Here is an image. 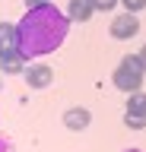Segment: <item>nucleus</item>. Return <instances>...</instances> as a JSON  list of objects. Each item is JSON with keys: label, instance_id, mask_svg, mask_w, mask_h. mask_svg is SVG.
I'll return each mask as SVG.
<instances>
[{"label": "nucleus", "instance_id": "1", "mask_svg": "<svg viewBox=\"0 0 146 152\" xmlns=\"http://www.w3.org/2000/svg\"><path fill=\"white\" fill-rule=\"evenodd\" d=\"M70 32V16L64 10H57L54 3H38L22 13V19L16 22V38H19V54L26 60H41V57L54 54Z\"/></svg>", "mask_w": 146, "mask_h": 152}, {"label": "nucleus", "instance_id": "2", "mask_svg": "<svg viewBox=\"0 0 146 152\" xmlns=\"http://www.w3.org/2000/svg\"><path fill=\"white\" fill-rule=\"evenodd\" d=\"M143 79H146V64L140 60V54H127L121 57V64L114 66V76H111V83L121 89V92H140L143 89Z\"/></svg>", "mask_w": 146, "mask_h": 152}, {"label": "nucleus", "instance_id": "3", "mask_svg": "<svg viewBox=\"0 0 146 152\" xmlns=\"http://www.w3.org/2000/svg\"><path fill=\"white\" fill-rule=\"evenodd\" d=\"M136 32H140V19H136V13H127V10L108 26V35L117 38V41H127V38H134Z\"/></svg>", "mask_w": 146, "mask_h": 152}, {"label": "nucleus", "instance_id": "4", "mask_svg": "<svg viewBox=\"0 0 146 152\" xmlns=\"http://www.w3.org/2000/svg\"><path fill=\"white\" fill-rule=\"evenodd\" d=\"M22 76H26V86H29V89H48V86L54 83V70H51L48 64H41V60H32Z\"/></svg>", "mask_w": 146, "mask_h": 152}, {"label": "nucleus", "instance_id": "5", "mask_svg": "<svg viewBox=\"0 0 146 152\" xmlns=\"http://www.w3.org/2000/svg\"><path fill=\"white\" fill-rule=\"evenodd\" d=\"M89 124H92L89 108H67V111H64V127H67V130L79 133V130H86Z\"/></svg>", "mask_w": 146, "mask_h": 152}, {"label": "nucleus", "instance_id": "6", "mask_svg": "<svg viewBox=\"0 0 146 152\" xmlns=\"http://www.w3.org/2000/svg\"><path fill=\"white\" fill-rule=\"evenodd\" d=\"M92 13H95V3H92V0H70V3H67L70 22H89Z\"/></svg>", "mask_w": 146, "mask_h": 152}, {"label": "nucleus", "instance_id": "7", "mask_svg": "<svg viewBox=\"0 0 146 152\" xmlns=\"http://www.w3.org/2000/svg\"><path fill=\"white\" fill-rule=\"evenodd\" d=\"M19 51V38H16V26L13 22H0V57Z\"/></svg>", "mask_w": 146, "mask_h": 152}, {"label": "nucleus", "instance_id": "8", "mask_svg": "<svg viewBox=\"0 0 146 152\" xmlns=\"http://www.w3.org/2000/svg\"><path fill=\"white\" fill-rule=\"evenodd\" d=\"M26 66H29V60L19 54V51H13V54H7V57H0V70L3 73H26Z\"/></svg>", "mask_w": 146, "mask_h": 152}, {"label": "nucleus", "instance_id": "9", "mask_svg": "<svg viewBox=\"0 0 146 152\" xmlns=\"http://www.w3.org/2000/svg\"><path fill=\"white\" fill-rule=\"evenodd\" d=\"M127 111H134V114H146V92H143V89L127 95Z\"/></svg>", "mask_w": 146, "mask_h": 152}, {"label": "nucleus", "instance_id": "10", "mask_svg": "<svg viewBox=\"0 0 146 152\" xmlns=\"http://www.w3.org/2000/svg\"><path fill=\"white\" fill-rule=\"evenodd\" d=\"M124 127H130V130H143V127H146V114L124 111Z\"/></svg>", "mask_w": 146, "mask_h": 152}, {"label": "nucleus", "instance_id": "11", "mask_svg": "<svg viewBox=\"0 0 146 152\" xmlns=\"http://www.w3.org/2000/svg\"><path fill=\"white\" fill-rule=\"evenodd\" d=\"M124 3L127 13H140V10H146V0H121Z\"/></svg>", "mask_w": 146, "mask_h": 152}, {"label": "nucleus", "instance_id": "12", "mask_svg": "<svg viewBox=\"0 0 146 152\" xmlns=\"http://www.w3.org/2000/svg\"><path fill=\"white\" fill-rule=\"evenodd\" d=\"M92 3H95V10H102V13H108V10H114L117 3H121V0H92Z\"/></svg>", "mask_w": 146, "mask_h": 152}, {"label": "nucleus", "instance_id": "13", "mask_svg": "<svg viewBox=\"0 0 146 152\" xmlns=\"http://www.w3.org/2000/svg\"><path fill=\"white\" fill-rule=\"evenodd\" d=\"M0 152H13V142L7 136H0Z\"/></svg>", "mask_w": 146, "mask_h": 152}, {"label": "nucleus", "instance_id": "14", "mask_svg": "<svg viewBox=\"0 0 146 152\" xmlns=\"http://www.w3.org/2000/svg\"><path fill=\"white\" fill-rule=\"evenodd\" d=\"M136 54H140V60H143V64H146V41H143V48H140Z\"/></svg>", "mask_w": 146, "mask_h": 152}, {"label": "nucleus", "instance_id": "15", "mask_svg": "<svg viewBox=\"0 0 146 152\" xmlns=\"http://www.w3.org/2000/svg\"><path fill=\"white\" fill-rule=\"evenodd\" d=\"M26 3H29V7H38V3H45V0H26Z\"/></svg>", "mask_w": 146, "mask_h": 152}, {"label": "nucleus", "instance_id": "16", "mask_svg": "<svg viewBox=\"0 0 146 152\" xmlns=\"http://www.w3.org/2000/svg\"><path fill=\"white\" fill-rule=\"evenodd\" d=\"M124 152H143V149H124Z\"/></svg>", "mask_w": 146, "mask_h": 152}, {"label": "nucleus", "instance_id": "17", "mask_svg": "<svg viewBox=\"0 0 146 152\" xmlns=\"http://www.w3.org/2000/svg\"><path fill=\"white\" fill-rule=\"evenodd\" d=\"M0 89H3V79H0Z\"/></svg>", "mask_w": 146, "mask_h": 152}]
</instances>
